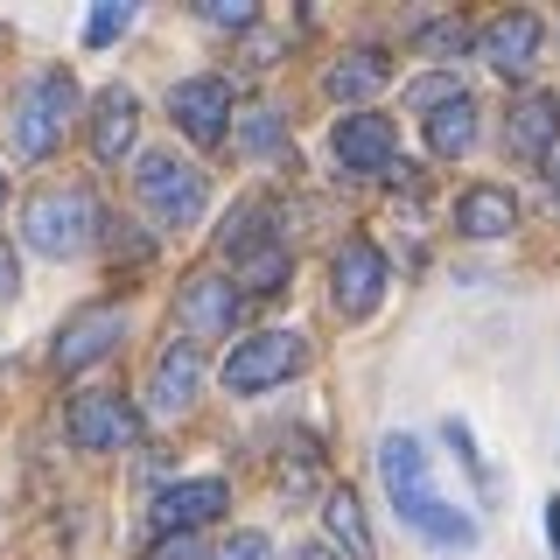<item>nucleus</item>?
<instances>
[{
	"instance_id": "obj_1",
	"label": "nucleus",
	"mask_w": 560,
	"mask_h": 560,
	"mask_svg": "<svg viewBox=\"0 0 560 560\" xmlns=\"http://www.w3.org/2000/svg\"><path fill=\"white\" fill-rule=\"evenodd\" d=\"M378 477H385L393 512L407 518L420 539H434V547H477V518L455 512L442 490H434L428 448H420L413 434H385V442H378Z\"/></svg>"
},
{
	"instance_id": "obj_2",
	"label": "nucleus",
	"mask_w": 560,
	"mask_h": 560,
	"mask_svg": "<svg viewBox=\"0 0 560 560\" xmlns=\"http://www.w3.org/2000/svg\"><path fill=\"white\" fill-rule=\"evenodd\" d=\"M70 119H78V78H70V70H35V78L22 84V98H14V113H8L14 154H28V162L57 154Z\"/></svg>"
},
{
	"instance_id": "obj_3",
	"label": "nucleus",
	"mask_w": 560,
	"mask_h": 560,
	"mask_svg": "<svg viewBox=\"0 0 560 560\" xmlns=\"http://www.w3.org/2000/svg\"><path fill=\"white\" fill-rule=\"evenodd\" d=\"M22 232L43 259H78L98 232V203L92 189H43L28 210H22Z\"/></svg>"
},
{
	"instance_id": "obj_4",
	"label": "nucleus",
	"mask_w": 560,
	"mask_h": 560,
	"mask_svg": "<svg viewBox=\"0 0 560 560\" xmlns=\"http://www.w3.org/2000/svg\"><path fill=\"white\" fill-rule=\"evenodd\" d=\"M140 203L154 210V224H168V232H183V224L203 218V175L189 162H175V154H140V175H133Z\"/></svg>"
},
{
	"instance_id": "obj_5",
	"label": "nucleus",
	"mask_w": 560,
	"mask_h": 560,
	"mask_svg": "<svg viewBox=\"0 0 560 560\" xmlns=\"http://www.w3.org/2000/svg\"><path fill=\"white\" fill-rule=\"evenodd\" d=\"M308 364V343L294 337V329H259V337L232 343V358H224V385L232 393H267V385L294 378Z\"/></svg>"
},
{
	"instance_id": "obj_6",
	"label": "nucleus",
	"mask_w": 560,
	"mask_h": 560,
	"mask_svg": "<svg viewBox=\"0 0 560 560\" xmlns=\"http://www.w3.org/2000/svg\"><path fill=\"white\" fill-rule=\"evenodd\" d=\"M70 442H78L84 455L127 448V442H140V413L119 393H78L70 399Z\"/></svg>"
},
{
	"instance_id": "obj_7",
	"label": "nucleus",
	"mask_w": 560,
	"mask_h": 560,
	"mask_svg": "<svg viewBox=\"0 0 560 560\" xmlns=\"http://www.w3.org/2000/svg\"><path fill=\"white\" fill-rule=\"evenodd\" d=\"M168 113H175V127H183L189 140H197V148H218L224 133V119H232V84L224 78H183L168 92Z\"/></svg>"
},
{
	"instance_id": "obj_8",
	"label": "nucleus",
	"mask_w": 560,
	"mask_h": 560,
	"mask_svg": "<svg viewBox=\"0 0 560 560\" xmlns=\"http://www.w3.org/2000/svg\"><path fill=\"white\" fill-rule=\"evenodd\" d=\"M119 337H127V315H119V308H84V315H70V323H63L49 364H57V372H84V364H98Z\"/></svg>"
},
{
	"instance_id": "obj_9",
	"label": "nucleus",
	"mask_w": 560,
	"mask_h": 560,
	"mask_svg": "<svg viewBox=\"0 0 560 560\" xmlns=\"http://www.w3.org/2000/svg\"><path fill=\"white\" fill-rule=\"evenodd\" d=\"M329 280H337V308L343 315H372L378 294H385V253L372 238H350L337 253V267H329Z\"/></svg>"
},
{
	"instance_id": "obj_10",
	"label": "nucleus",
	"mask_w": 560,
	"mask_h": 560,
	"mask_svg": "<svg viewBox=\"0 0 560 560\" xmlns=\"http://www.w3.org/2000/svg\"><path fill=\"white\" fill-rule=\"evenodd\" d=\"M224 504H232V490H224V477H197V483H168L162 498H154V533H197L203 518H218Z\"/></svg>"
},
{
	"instance_id": "obj_11",
	"label": "nucleus",
	"mask_w": 560,
	"mask_h": 560,
	"mask_svg": "<svg viewBox=\"0 0 560 560\" xmlns=\"http://www.w3.org/2000/svg\"><path fill=\"white\" fill-rule=\"evenodd\" d=\"M477 49H483V63L498 70V78H525L533 57H539V14H525V8L498 14V22L477 35Z\"/></svg>"
},
{
	"instance_id": "obj_12",
	"label": "nucleus",
	"mask_w": 560,
	"mask_h": 560,
	"mask_svg": "<svg viewBox=\"0 0 560 560\" xmlns=\"http://www.w3.org/2000/svg\"><path fill=\"white\" fill-rule=\"evenodd\" d=\"M337 162L358 168V175L393 168V119H385V113H350V119H337Z\"/></svg>"
},
{
	"instance_id": "obj_13",
	"label": "nucleus",
	"mask_w": 560,
	"mask_h": 560,
	"mask_svg": "<svg viewBox=\"0 0 560 560\" xmlns=\"http://www.w3.org/2000/svg\"><path fill=\"white\" fill-rule=\"evenodd\" d=\"M183 329H197V337H224V329L238 323V288L232 280H218V273H197V280H183Z\"/></svg>"
},
{
	"instance_id": "obj_14",
	"label": "nucleus",
	"mask_w": 560,
	"mask_h": 560,
	"mask_svg": "<svg viewBox=\"0 0 560 560\" xmlns=\"http://www.w3.org/2000/svg\"><path fill=\"white\" fill-rule=\"evenodd\" d=\"M553 133H560V98L553 92H525L518 105H512V154L518 162H547L553 154Z\"/></svg>"
},
{
	"instance_id": "obj_15",
	"label": "nucleus",
	"mask_w": 560,
	"mask_h": 560,
	"mask_svg": "<svg viewBox=\"0 0 560 560\" xmlns=\"http://www.w3.org/2000/svg\"><path fill=\"white\" fill-rule=\"evenodd\" d=\"M133 133H140V98L127 84H113V92L98 98V113H92V154L98 162H119V154L133 148Z\"/></svg>"
},
{
	"instance_id": "obj_16",
	"label": "nucleus",
	"mask_w": 560,
	"mask_h": 560,
	"mask_svg": "<svg viewBox=\"0 0 560 560\" xmlns=\"http://www.w3.org/2000/svg\"><path fill=\"white\" fill-rule=\"evenodd\" d=\"M197 385H203V350L197 343H168L162 364H154V407L183 413L189 399H197Z\"/></svg>"
},
{
	"instance_id": "obj_17",
	"label": "nucleus",
	"mask_w": 560,
	"mask_h": 560,
	"mask_svg": "<svg viewBox=\"0 0 560 560\" xmlns=\"http://www.w3.org/2000/svg\"><path fill=\"white\" fill-rule=\"evenodd\" d=\"M455 224H463V232L469 238H504V232H512V224H518V197H512V189H469V197L463 203H455Z\"/></svg>"
},
{
	"instance_id": "obj_18",
	"label": "nucleus",
	"mask_w": 560,
	"mask_h": 560,
	"mask_svg": "<svg viewBox=\"0 0 560 560\" xmlns=\"http://www.w3.org/2000/svg\"><path fill=\"white\" fill-rule=\"evenodd\" d=\"M385 78H393V63H385L378 49H350V57L323 78V92L350 105V98H378V92H385Z\"/></svg>"
},
{
	"instance_id": "obj_19",
	"label": "nucleus",
	"mask_w": 560,
	"mask_h": 560,
	"mask_svg": "<svg viewBox=\"0 0 560 560\" xmlns=\"http://www.w3.org/2000/svg\"><path fill=\"white\" fill-rule=\"evenodd\" d=\"M428 148L442 154V162H455V154H469V148H477V105H469V92L428 113Z\"/></svg>"
},
{
	"instance_id": "obj_20",
	"label": "nucleus",
	"mask_w": 560,
	"mask_h": 560,
	"mask_svg": "<svg viewBox=\"0 0 560 560\" xmlns=\"http://www.w3.org/2000/svg\"><path fill=\"white\" fill-rule=\"evenodd\" d=\"M329 533L350 547V560H372V533H364V512L350 490H329Z\"/></svg>"
},
{
	"instance_id": "obj_21",
	"label": "nucleus",
	"mask_w": 560,
	"mask_h": 560,
	"mask_svg": "<svg viewBox=\"0 0 560 560\" xmlns=\"http://www.w3.org/2000/svg\"><path fill=\"white\" fill-rule=\"evenodd\" d=\"M238 148H253V154H280V148H288V127H280V113H273V105H253V113H245Z\"/></svg>"
},
{
	"instance_id": "obj_22",
	"label": "nucleus",
	"mask_w": 560,
	"mask_h": 560,
	"mask_svg": "<svg viewBox=\"0 0 560 560\" xmlns=\"http://www.w3.org/2000/svg\"><path fill=\"white\" fill-rule=\"evenodd\" d=\"M127 28H133V8H127V0H105V8H92V22H84V43L105 49V43H119Z\"/></svg>"
},
{
	"instance_id": "obj_23",
	"label": "nucleus",
	"mask_w": 560,
	"mask_h": 560,
	"mask_svg": "<svg viewBox=\"0 0 560 560\" xmlns=\"http://www.w3.org/2000/svg\"><path fill=\"white\" fill-rule=\"evenodd\" d=\"M420 49H428V57H463L469 28L463 22H434V28H420Z\"/></svg>"
},
{
	"instance_id": "obj_24",
	"label": "nucleus",
	"mask_w": 560,
	"mask_h": 560,
	"mask_svg": "<svg viewBox=\"0 0 560 560\" xmlns=\"http://www.w3.org/2000/svg\"><path fill=\"white\" fill-rule=\"evenodd\" d=\"M197 14H203L210 28H253V14H259V8H253V0H203Z\"/></svg>"
},
{
	"instance_id": "obj_25",
	"label": "nucleus",
	"mask_w": 560,
	"mask_h": 560,
	"mask_svg": "<svg viewBox=\"0 0 560 560\" xmlns=\"http://www.w3.org/2000/svg\"><path fill=\"white\" fill-rule=\"evenodd\" d=\"M210 560H273V539L267 533H232Z\"/></svg>"
},
{
	"instance_id": "obj_26",
	"label": "nucleus",
	"mask_w": 560,
	"mask_h": 560,
	"mask_svg": "<svg viewBox=\"0 0 560 560\" xmlns=\"http://www.w3.org/2000/svg\"><path fill=\"white\" fill-rule=\"evenodd\" d=\"M448 98H463V84H455L448 70H434V78L413 84V105H420V113H434V105H448Z\"/></svg>"
},
{
	"instance_id": "obj_27",
	"label": "nucleus",
	"mask_w": 560,
	"mask_h": 560,
	"mask_svg": "<svg viewBox=\"0 0 560 560\" xmlns=\"http://www.w3.org/2000/svg\"><path fill=\"white\" fill-rule=\"evenodd\" d=\"M148 560H203V547H197V533H168V539H154Z\"/></svg>"
},
{
	"instance_id": "obj_28",
	"label": "nucleus",
	"mask_w": 560,
	"mask_h": 560,
	"mask_svg": "<svg viewBox=\"0 0 560 560\" xmlns=\"http://www.w3.org/2000/svg\"><path fill=\"white\" fill-rule=\"evenodd\" d=\"M14 288H22V259H14V253H8V245H0V302H8V294H14Z\"/></svg>"
},
{
	"instance_id": "obj_29",
	"label": "nucleus",
	"mask_w": 560,
	"mask_h": 560,
	"mask_svg": "<svg viewBox=\"0 0 560 560\" xmlns=\"http://www.w3.org/2000/svg\"><path fill=\"white\" fill-rule=\"evenodd\" d=\"M547 539H553V553H560V498H547Z\"/></svg>"
},
{
	"instance_id": "obj_30",
	"label": "nucleus",
	"mask_w": 560,
	"mask_h": 560,
	"mask_svg": "<svg viewBox=\"0 0 560 560\" xmlns=\"http://www.w3.org/2000/svg\"><path fill=\"white\" fill-rule=\"evenodd\" d=\"M308 560H337V553H329V547H308Z\"/></svg>"
},
{
	"instance_id": "obj_31",
	"label": "nucleus",
	"mask_w": 560,
	"mask_h": 560,
	"mask_svg": "<svg viewBox=\"0 0 560 560\" xmlns=\"http://www.w3.org/2000/svg\"><path fill=\"white\" fill-rule=\"evenodd\" d=\"M553 197H560V162H553Z\"/></svg>"
},
{
	"instance_id": "obj_32",
	"label": "nucleus",
	"mask_w": 560,
	"mask_h": 560,
	"mask_svg": "<svg viewBox=\"0 0 560 560\" xmlns=\"http://www.w3.org/2000/svg\"><path fill=\"white\" fill-rule=\"evenodd\" d=\"M0 197H8V183H0Z\"/></svg>"
}]
</instances>
